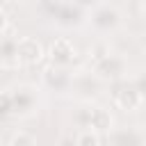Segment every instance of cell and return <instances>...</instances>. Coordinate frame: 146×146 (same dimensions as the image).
I'll return each mask as SVG.
<instances>
[{
    "instance_id": "cell-1",
    "label": "cell",
    "mask_w": 146,
    "mask_h": 146,
    "mask_svg": "<svg viewBox=\"0 0 146 146\" xmlns=\"http://www.w3.org/2000/svg\"><path fill=\"white\" fill-rule=\"evenodd\" d=\"M16 59L23 62V64H34V62H39V59H41V43H39L36 39H30V36L21 39V41L16 43Z\"/></svg>"
},
{
    "instance_id": "cell-2",
    "label": "cell",
    "mask_w": 146,
    "mask_h": 146,
    "mask_svg": "<svg viewBox=\"0 0 146 146\" xmlns=\"http://www.w3.org/2000/svg\"><path fill=\"white\" fill-rule=\"evenodd\" d=\"M50 55L55 62H68L71 55H73V46L68 43V39H57L50 48Z\"/></svg>"
},
{
    "instance_id": "cell-3",
    "label": "cell",
    "mask_w": 146,
    "mask_h": 146,
    "mask_svg": "<svg viewBox=\"0 0 146 146\" xmlns=\"http://www.w3.org/2000/svg\"><path fill=\"white\" fill-rule=\"evenodd\" d=\"M116 103H119L123 110H135V107L141 103V94H139L137 89H123V91H119Z\"/></svg>"
},
{
    "instance_id": "cell-4",
    "label": "cell",
    "mask_w": 146,
    "mask_h": 146,
    "mask_svg": "<svg viewBox=\"0 0 146 146\" xmlns=\"http://www.w3.org/2000/svg\"><path fill=\"white\" fill-rule=\"evenodd\" d=\"M91 125L96 130H110L112 128V116L105 110H94L91 112Z\"/></svg>"
},
{
    "instance_id": "cell-5",
    "label": "cell",
    "mask_w": 146,
    "mask_h": 146,
    "mask_svg": "<svg viewBox=\"0 0 146 146\" xmlns=\"http://www.w3.org/2000/svg\"><path fill=\"white\" fill-rule=\"evenodd\" d=\"M78 146H100V139H98L96 132L84 130V132H80V137H78Z\"/></svg>"
},
{
    "instance_id": "cell-6",
    "label": "cell",
    "mask_w": 146,
    "mask_h": 146,
    "mask_svg": "<svg viewBox=\"0 0 146 146\" xmlns=\"http://www.w3.org/2000/svg\"><path fill=\"white\" fill-rule=\"evenodd\" d=\"M11 146H34V139L30 135H25V132H18V135H14Z\"/></svg>"
},
{
    "instance_id": "cell-7",
    "label": "cell",
    "mask_w": 146,
    "mask_h": 146,
    "mask_svg": "<svg viewBox=\"0 0 146 146\" xmlns=\"http://www.w3.org/2000/svg\"><path fill=\"white\" fill-rule=\"evenodd\" d=\"M5 27H7V16H5L2 11H0V32H2Z\"/></svg>"
},
{
    "instance_id": "cell-8",
    "label": "cell",
    "mask_w": 146,
    "mask_h": 146,
    "mask_svg": "<svg viewBox=\"0 0 146 146\" xmlns=\"http://www.w3.org/2000/svg\"><path fill=\"white\" fill-rule=\"evenodd\" d=\"M141 9H144V16H146V0L141 2Z\"/></svg>"
},
{
    "instance_id": "cell-9",
    "label": "cell",
    "mask_w": 146,
    "mask_h": 146,
    "mask_svg": "<svg viewBox=\"0 0 146 146\" xmlns=\"http://www.w3.org/2000/svg\"><path fill=\"white\" fill-rule=\"evenodd\" d=\"M14 2H25V0H14Z\"/></svg>"
}]
</instances>
